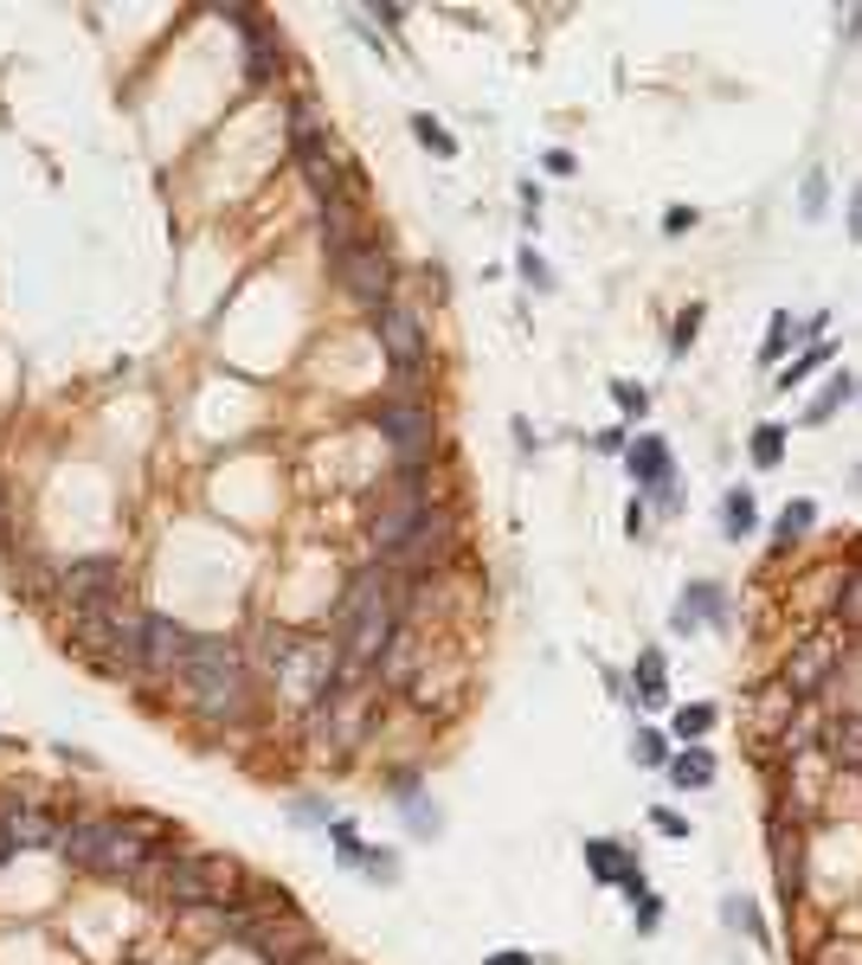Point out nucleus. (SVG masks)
Here are the masks:
<instances>
[{"label":"nucleus","mask_w":862,"mask_h":965,"mask_svg":"<svg viewBox=\"0 0 862 965\" xmlns=\"http://www.w3.org/2000/svg\"><path fill=\"white\" fill-rule=\"evenodd\" d=\"M341 664L348 669H374L380 650L400 637V580L393 566H361L341 593Z\"/></svg>","instance_id":"f257e3e1"},{"label":"nucleus","mask_w":862,"mask_h":965,"mask_svg":"<svg viewBox=\"0 0 862 965\" xmlns=\"http://www.w3.org/2000/svg\"><path fill=\"white\" fill-rule=\"evenodd\" d=\"M181 682L193 689V708H200L206 721H245V714H252V664H245V650L225 644V637H193Z\"/></svg>","instance_id":"f03ea898"},{"label":"nucleus","mask_w":862,"mask_h":965,"mask_svg":"<svg viewBox=\"0 0 862 965\" xmlns=\"http://www.w3.org/2000/svg\"><path fill=\"white\" fill-rule=\"evenodd\" d=\"M161 830L155 824H110V817H77L58 830V850L77 869H97V876H142V862L155 856Z\"/></svg>","instance_id":"7ed1b4c3"},{"label":"nucleus","mask_w":862,"mask_h":965,"mask_svg":"<svg viewBox=\"0 0 862 965\" xmlns=\"http://www.w3.org/2000/svg\"><path fill=\"white\" fill-rule=\"evenodd\" d=\"M264 669L277 676V689L290 702L309 708L348 664H341L336 644H322V637H297V632H284V625H264Z\"/></svg>","instance_id":"20e7f679"},{"label":"nucleus","mask_w":862,"mask_h":965,"mask_svg":"<svg viewBox=\"0 0 862 965\" xmlns=\"http://www.w3.org/2000/svg\"><path fill=\"white\" fill-rule=\"evenodd\" d=\"M302 728H309V741L329 746V753H348V746L368 734V689L354 682V669H341L336 682L302 708Z\"/></svg>","instance_id":"39448f33"},{"label":"nucleus","mask_w":862,"mask_h":965,"mask_svg":"<svg viewBox=\"0 0 862 965\" xmlns=\"http://www.w3.org/2000/svg\"><path fill=\"white\" fill-rule=\"evenodd\" d=\"M72 637L91 657H104V669H142V612H129V605L72 612Z\"/></svg>","instance_id":"423d86ee"},{"label":"nucleus","mask_w":862,"mask_h":965,"mask_svg":"<svg viewBox=\"0 0 862 965\" xmlns=\"http://www.w3.org/2000/svg\"><path fill=\"white\" fill-rule=\"evenodd\" d=\"M238 889L245 882L225 856H174L168 862V901L174 908H232Z\"/></svg>","instance_id":"0eeeda50"},{"label":"nucleus","mask_w":862,"mask_h":965,"mask_svg":"<svg viewBox=\"0 0 862 965\" xmlns=\"http://www.w3.org/2000/svg\"><path fill=\"white\" fill-rule=\"evenodd\" d=\"M374 425H380V438L393 445V457H400V470H425L432 464V445H438V425H432V406L425 400H386V406H374Z\"/></svg>","instance_id":"6e6552de"},{"label":"nucleus","mask_w":862,"mask_h":965,"mask_svg":"<svg viewBox=\"0 0 862 965\" xmlns=\"http://www.w3.org/2000/svg\"><path fill=\"white\" fill-rule=\"evenodd\" d=\"M374 341H380L386 368L400 373V380H418V373H425V361H432L425 329H418V316L406 309V303H380V309H374Z\"/></svg>","instance_id":"1a4fd4ad"},{"label":"nucleus","mask_w":862,"mask_h":965,"mask_svg":"<svg viewBox=\"0 0 862 965\" xmlns=\"http://www.w3.org/2000/svg\"><path fill=\"white\" fill-rule=\"evenodd\" d=\"M450 534H457V516H450L445 502H432L425 516H418V528L393 548V554L380 560V566H393V573H406V580H418V573H432L438 560L450 554Z\"/></svg>","instance_id":"9d476101"},{"label":"nucleus","mask_w":862,"mask_h":965,"mask_svg":"<svg viewBox=\"0 0 862 965\" xmlns=\"http://www.w3.org/2000/svg\"><path fill=\"white\" fill-rule=\"evenodd\" d=\"M123 560L116 554H84L58 573V586L72 598V612H97V605H123Z\"/></svg>","instance_id":"9b49d317"},{"label":"nucleus","mask_w":862,"mask_h":965,"mask_svg":"<svg viewBox=\"0 0 862 965\" xmlns=\"http://www.w3.org/2000/svg\"><path fill=\"white\" fill-rule=\"evenodd\" d=\"M336 277H341V290L361 303L368 316H374L380 303H393V258H386V245H374V238L354 245V252L336 264Z\"/></svg>","instance_id":"f8f14e48"},{"label":"nucleus","mask_w":862,"mask_h":965,"mask_svg":"<svg viewBox=\"0 0 862 965\" xmlns=\"http://www.w3.org/2000/svg\"><path fill=\"white\" fill-rule=\"evenodd\" d=\"M188 650H193V637L181 632L174 618H161V612H149V618H142V669L174 676V669H188Z\"/></svg>","instance_id":"ddd939ff"},{"label":"nucleus","mask_w":862,"mask_h":965,"mask_svg":"<svg viewBox=\"0 0 862 965\" xmlns=\"http://www.w3.org/2000/svg\"><path fill=\"white\" fill-rule=\"evenodd\" d=\"M220 13L238 26V33H245V72H252V84H270V77H277V65H284V45L270 39V26H258L245 7H220Z\"/></svg>","instance_id":"4468645a"},{"label":"nucleus","mask_w":862,"mask_h":965,"mask_svg":"<svg viewBox=\"0 0 862 965\" xmlns=\"http://www.w3.org/2000/svg\"><path fill=\"white\" fill-rule=\"evenodd\" d=\"M830 669H837V650H830L824 637H811V644H798L786 657V696H818L830 682Z\"/></svg>","instance_id":"2eb2a0df"},{"label":"nucleus","mask_w":862,"mask_h":965,"mask_svg":"<svg viewBox=\"0 0 862 965\" xmlns=\"http://www.w3.org/2000/svg\"><path fill=\"white\" fill-rule=\"evenodd\" d=\"M0 837L7 844H58V824L52 812H39V805H20V798H0Z\"/></svg>","instance_id":"dca6fc26"},{"label":"nucleus","mask_w":862,"mask_h":965,"mask_svg":"<svg viewBox=\"0 0 862 965\" xmlns=\"http://www.w3.org/2000/svg\"><path fill=\"white\" fill-rule=\"evenodd\" d=\"M586 862H593V876H599V882H618V889L643 894V876L631 869V856L618 850V844H605V837H593V844H586Z\"/></svg>","instance_id":"f3484780"},{"label":"nucleus","mask_w":862,"mask_h":965,"mask_svg":"<svg viewBox=\"0 0 862 965\" xmlns=\"http://www.w3.org/2000/svg\"><path fill=\"white\" fill-rule=\"evenodd\" d=\"M631 477L643 489H657V496H670V445L663 438H638L631 445Z\"/></svg>","instance_id":"a211bd4d"},{"label":"nucleus","mask_w":862,"mask_h":965,"mask_svg":"<svg viewBox=\"0 0 862 965\" xmlns=\"http://www.w3.org/2000/svg\"><path fill=\"white\" fill-rule=\"evenodd\" d=\"M824 746H830V760H837V766H856V773H862V721H856V714L830 721Z\"/></svg>","instance_id":"6ab92c4d"},{"label":"nucleus","mask_w":862,"mask_h":965,"mask_svg":"<svg viewBox=\"0 0 862 965\" xmlns=\"http://www.w3.org/2000/svg\"><path fill=\"white\" fill-rule=\"evenodd\" d=\"M670 780L675 785H709L714 780V753H709V746H689V753L670 766Z\"/></svg>","instance_id":"aec40b11"},{"label":"nucleus","mask_w":862,"mask_h":965,"mask_svg":"<svg viewBox=\"0 0 862 965\" xmlns=\"http://www.w3.org/2000/svg\"><path fill=\"white\" fill-rule=\"evenodd\" d=\"M721 528H727V534H747V528H753V496H747V489H727V502H721Z\"/></svg>","instance_id":"412c9836"},{"label":"nucleus","mask_w":862,"mask_h":965,"mask_svg":"<svg viewBox=\"0 0 862 965\" xmlns=\"http://www.w3.org/2000/svg\"><path fill=\"white\" fill-rule=\"evenodd\" d=\"M843 400H856V380H850V373H837V380L824 386V400L811 406V425H824V418H830L837 406H843Z\"/></svg>","instance_id":"4be33fe9"},{"label":"nucleus","mask_w":862,"mask_h":965,"mask_svg":"<svg viewBox=\"0 0 862 965\" xmlns=\"http://www.w3.org/2000/svg\"><path fill=\"white\" fill-rule=\"evenodd\" d=\"M638 689H643V702H650V708L663 702V657H657V650L638 657Z\"/></svg>","instance_id":"5701e85b"},{"label":"nucleus","mask_w":862,"mask_h":965,"mask_svg":"<svg viewBox=\"0 0 862 965\" xmlns=\"http://www.w3.org/2000/svg\"><path fill=\"white\" fill-rule=\"evenodd\" d=\"M837 618H843V625H862V573H850V580L837 586Z\"/></svg>","instance_id":"b1692460"},{"label":"nucleus","mask_w":862,"mask_h":965,"mask_svg":"<svg viewBox=\"0 0 862 965\" xmlns=\"http://www.w3.org/2000/svg\"><path fill=\"white\" fill-rule=\"evenodd\" d=\"M413 136L425 142L432 155H457V142L445 136V123H432V116H413Z\"/></svg>","instance_id":"393cba45"},{"label":"nucleus","mask_w":862,"mask_h":965,"mask_svg":"<svg viewBox=\"0 0 862 965\" xmlns=\"http://www.w3.org/2000/svg\"><path fill=\"white\" fill-rule=\"evenodd\" d=\"M779 445H786L779 425H759V432H753V457H759V464H779Z\"/></svg>","instance_id":"a878e982"},{"label":"nucleus","mask_w":862,"mask_h":965,"mask_svg":"<svg viewBox=\"0 0 862 965\" xmlns=\"http://www.w3.org/2000/svg\"><path fill=\"white\" fill-rule=\"evenodd\" d=\"M611 400L631 412V418H643V406H650V393H643V386H631V380H618V386H611Z\"/></svg>","instance_id":"bb28decb"},{"label":"nucleus","mask_w":862,"mask_h":965,"mask_svg":"<svg viewBox=\"0 0 862 965\" xmlns=\"http://www.w3.org/2000/svg\"><path fill=\"white\" fill-rule=\"evenodd\" d=\"M709 721H714V708H682V714H675V734L689 741V734H702Z\"/></svg>","instance_id":"cd10ccee"},{"label":"nucleus","mask_w":862,"mask_h":965,"mask_svg":"<svg viewBox=\"0 0 862 965\" xmlns=\"http://www.w3.org/2000/svg\"><path fill=\"white\" fill-rule=\"evenodd\" d=\"M811 528V502H791L786 521H779V541H791V534H805Z\"/></svg>","instance_id":"c85d7f7f"},{"label":"nucleus","mask_w":862,"mask_h":965,"mask_svg":"<svg viewBox=\"0 0 862 965\" xmlns=\"http://www.w3.org/2000/svg\"><path fill=\"white\" fill-rule=\"evenodd\" d=\"M824 361H830V348H811L805 361H791V368H786V386H798L805 373H811V368H824Z\"/></svg>","instance_id":"c756f323"},{"label":"nucleus","mask_w":862,"mask_h":965,"mask_svg":"<svg viewBox=\"0 0 862 965\" xmlns=\"http://www.w3.org/2000/svg\"><path fill=\"white\" fill-rule=\"evenodd\" d=\"M805 213H811V220L824 213V174H805Z\"/></svg>","instance_id":"7c9ffc66"},{"label":"nucleus","mask_w":862,"mask_h":965,"mask_svg":"<svg viewBox=\"0 0 862 965\" xmlns=\"http://www.w3.org/2000/svg\"><path fill=\"white\" fill-rule=\"evenodd\" d=\"M695 329H702V309H682V316H675V348H689Z\"/></svg>","instance_id":"2f4dec72"},{"label":"nucleus","mask_w":862,"mask_h":965,"mask_svg":"<svg viewBox=\"0 0 862 965\" xmlns=\"http://www.w3.org/2000/svg\"><path fill=\"white\" fill-rule=\"evenodd\" d=\"M759 354H766V361H779V354H786V316L773 322V335H766V348H759Z\"/></svg>","instance_id":"473e14b6"},{"label":"nucleus","mask_w":862,"mask_h":965,"mask_svg":"<svg viewBox=\"0 0 862 965\" xmlns=\"http://www.w3.org/2000/svg\"><path fill=\"white\" fill-rule=\"evenodd\" d=\"M290 965H341V959H336V953H329V946H322V940H316V946H309V953H297V959H290Z\"/></svg>","instance_id":"72a5a7b5"},{"label":"nucleus","mask_w":862,"mask_h":965,"mask_svg":"<svg viewBox=\"0 0 862 965\" xmlns=\"http://www.w3.org/2000/svg\"><path fill=\"white\" fill-rule=\"evenodd\" d=\"M522 277H528V284H554V277H547V264L534 258V252H522Z\"/></svg>","instance_id":"f704fd0d"},{"label":"nucleus","mask_w":862,"mask_h":965,"mask_svg":"<svg viewBox=\"0 0 862 965\" xmlns=\"http://www.w3.org/2000/svg\"><path fill=\"white\" fill-rule=\"evenodd\" d=\"M689 225H695V213H689V206H670V213H663V232H689Z\"/></svg>","instance_id":"c9c22d12"},{"label":"nucleus","mask_w":862,"mask_h":965,"mask_svg":"<svg viewBox=\"0 0 862 965\" xmlns=\"http://www.w3.org/2000/svg\"><path fill=\"white\" fill-rule=\"evenodd\" d=\"M638 753H643V766H657V760H663V734H643Z\"/></svg>","instance_id":"e433bc0d"},{"label":"nucleus","mask_w":862,"mask_h":965,"mask_svg":"<svg viewBox=\"0 0 862 965\" xmlns=\"http://www.w3.org/2000/svg\"><path fill=\"white\" fill-rule=\"evenodd\" d=\"M657 830H663V837H689V824H682L675 812H657Z\"/></svg>","instance_id":"4c0bfd02"},{"label":"nucleus","mask_w":862,"mask_h":965,"mask_svg":"<svg viewBox=\"0 0 862 965\" xmlns=\"http://www.w3.org/2000/svg\"><path fill=\"white\" fill-rule=\"evenodd\" d=\"M413 830H438V812L432 805H413Z\"/></svg>","instance_id":"58836bf2"},{"label":"nucleus","mask_w":862,"mask_h":965,"mask_svg":"<svg viewBox=\"0 0 862 965\" xmlns=\"http://www.w3.org/2000/svg\"><path fill=\"white\" fill-rule=\"evenodd\" d=\"M483 965H534V959H528V953H489Z\"/></svg>","instance_id":"ea45409f"},{"label":"nucleus","mask_w":862,"mask_h":965,"mask_svg":"<svg viewBox=\"0 0 862 965\" xmlns=\"http://www.w3.org/2000/svg\"><path fill=\"white\" fill-rule=\"evenodd\" d=\"M850 232H856V245H862V187H856V213H850Z\"/></svg>","instance_id":"a19ab883"},{"label":"nucleus","mask_w":862,"mask_h":965,"mask_svg":"<svg viewBox=\"0 0 862 965\" xmlns=\"http://www.w3.org/2000/svg\"><path fill=\"white\" fill-rule=\"evenodd\" d=\"M0 541H7V489H0Z\"/></svg>","instance_id":"79ce46f5"},{"label":"nucleus","mask_w":862,"mask_h":965,"mask_svg":"<svg viewBox=\"0 0 862 965\" xmlns=\"http://www.w3.org/2000/svg\"><path fill=\"white\" fill-rule=\"evenodd\" d=\"M7 856H13V844H7V837H0V862H7Z\"/></svg>","instance_id":"37998d69"}]
</instances>
